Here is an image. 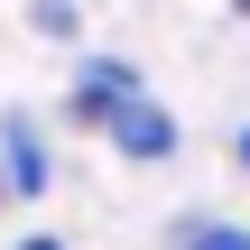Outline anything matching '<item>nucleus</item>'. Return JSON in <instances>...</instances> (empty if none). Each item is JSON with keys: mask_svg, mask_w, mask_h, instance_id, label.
Instances as JSON below:
<instances>
[{"mask_svg": "<svg viewBox=\"0 0 250 250\" xmlns=\"http://www.w3.org/2000/svg\"><path fill=\"white\" fill-rule=\"evenodd\" d=\"M102 139H111L121 158H139V167H167V158H176V121H167L148 93H139V102H121V111L102 121Z\"/></svg>", "mask_w": 250, "mask_h": 250, "instance_id": "f257e3e1", "label": "nucleus"}, {"mask_svg": "<svg viewBox=\"0 0 250 250\" xmlns=\"http://www.w3.org/2000/svg\"><path fill=\"white\" fill-rule=\"evenodd\" d=\"M0 176H9V195H46V176H56V158H46V139H37V121L28 111H0Z\"/></svg>", "mask_w": 250, "mask_h": 250, "instance_id": "f03ea898", "label": "nucleus"}, {"mask_svg": "<svg viewBox=\"0 0 250 250\" xmlns=\"http://www.w3.org/2000/svg\"><path fill=\"white\" fill-rule=\"evenodd\" d=\"M121 102H139V74H130L121 56H83V65H74V111H83V121H111Z\"/></svg>", "mask_w": 250, "mask_h": 250, "instance_id": "7ed1b4c3", "label": "nucleus"}, {"mask_svg": "<svg viewBox=\"0 0 250 250\" xmlns=\"http://www.w3.org/2000/svg\"><path fill=\"white\" fill-rule=\"evenodd\" d=\"M176 250H250L241 223H213V213H195V223H176Z\"/></svg>", "mask_w": 250, "mask_h": 250, "instance_id": "20e7f679", "label": "nucleus"}, {"mask_svg": "<svg viewBox=\"0 0 250 250\" xmlns=\"http://www.w3.org/2000/svg\"><path fill=\"white\" fill-rule=\"evenodd\" d=\"M28 28H46V37H74V0H28Z\"/></svg>", "mask_w": 250, "mask_h": 250, "instance_id": "39448f33", "label": "nucleus"}, {"mask_svg": "<svg viewBox=\"0 0 250 250\" xmlns=\"http://www.w3.org/2000/svg\"><path fill=\"white\" fill-rule=\"evenodd\" d=\"M19 250H65V241H56V232H37V241H19Z\"/></svg>", "mask_w": 250, "mask_h": 250, "instance_id": "423d86ee", "label": "nucleus"}, {"mask_svg": "<svg viewBox=\"0 0 250 250\" xmlns=\"http://www.w3.org/2000/svg\"><path fill=\"white\" fill-rule=\"evenodd\" d=\"M232 158H241V167H250V130H241V139H232Z\"/></svg>", "mask_w": 250, "mask_h": 250, "instance_id": "0eeeda50", "label": "nucleus"}, {"mask_svg": "<svg viewBox=\"0 0 250 250\" xmlns=\"http://www.w3.org/2000/svg\"><path fill=\"white\" fill-rule=\"evenodd\" d=\"M0 195H9V176H0Z\"/></svg>", "mask_w": 250, "mask_h": 250, "instance_id": "6e6552de", "label": "nucleus"}, {"mask_svg": "<svg viewBox=\"0 0 250 250\" xmlns=\"http://www.w3.org/2000/svg\"><path fill=\"white\" fill-rule=\"evenodd\" d=\"M232 9H250V0H232Z\"/></svg>", "mask_w": 250, "mask_h": 250, "instance_id": "1a4fd4ad", "label": "nucleus"}]
</instances>
